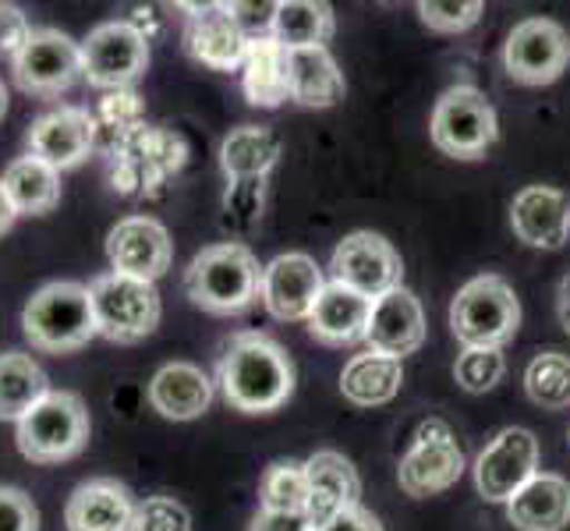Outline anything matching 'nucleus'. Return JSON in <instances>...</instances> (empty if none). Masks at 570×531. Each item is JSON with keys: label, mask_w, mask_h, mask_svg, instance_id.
<instances>
[{"label": "nucleus", "mask_w": 570, "mask_h": 531, "mask_svg": "<svg viewBox=\"0 0 570 531\" xmlns=\"http://www.w3.org/2000/svg\"><path fill=\"white\" fill-rule=\"evenodd\" d=\"M216 383L234 411L269 415L291 401L294 365L287 351L266 333H234L224 344L220 365H216Z\"/></svg>", "instance_id": "1"}, {"label": "nucleus", "mask_w": 570, "mask_h": 531, "mask_svg": "<svg viewBox=\"0 0 570 531\" xmlns=\"http://www.w3.org/2000/svg\"><path fill=\"white\" fill-rule=\"evenodd\" d=\"M263 287V266L242 242H220L203 248L185 269V294L191 305L213 316H238Z\"/></svg>", "instance_id": "2"}, {"label": "nucleus", "mask_w": 570, "mask_h": 531, "mask_svg": "<svg viewBox=\"0 0 570 531\" xmlns=\"http://www.w3.org/2000/svg\"><path fill=\"white\" fill-rule=\"evenodd\" d=\"M110 185L121 199H156L188 164V142L181 131L142 125L110 153Z\"/></svg>", "instance_id": "3"}, {"label": "nucleus", "mask_w": 570, "mask_h": 531, "mask_svg": "<svg viewBox=\"0 0 570 531\" xmlns=\"http://www.w3.org/2000/svg\"><path fill=\"white\" fill-rule=\"evenodd\" d=\"M22 333L36 351L68 354L86 347L96 333V312L86 284L53 281L43 284L22 312Z\"/></svg>", "instance_id": "4"}, {"label": "nucleus", "mask_w": 570, "mask_h": 531, "mask_svg": "<svg viewBox=\"0 0 570 531\" xmlns=\"http://www.w3.org/2000/svg\"><path fill=\"white\" fill-rule=\"evenodd\" d=\"M89 407L71 390H50L29 415L18 422V450L32 464H61L71 461L89 443Z\"/></svg>", "instance_id": "5"}, {"label": "nucleus", "mask_w": 570, "mask_h": 531, "mask_svg": "<svg viewBox=\"0 0 570 531\" xmlns=\"http://www.w3.org/2000/svg\"><path fill=\"white\" fill-rule=\"evenodd\" d=\"M521 326V302L497 273L468 281L450 302V330L464 347H503Z\"/></svg>", "instance_id": "6"}, {"label": "nucleus", "mask_w": 570, "mask_h": 531, "mask_svg": "<svg viewBox=\"0 0 570 531\" xmlns=\"http://www.w3.org/2000/svg\"><path fill=\"white\" fill-rule=\"evenodd\" d=\"M89 298L96 312V330L114 344H139L153 337L164 316V302L156 284L125 277V273L114 269L89 284Z\"/></svg>", "instance_id": "7"}, {"label": "nucleus", "mask_w": 570, "mask_h": 531, "mask_svg": "<svg viewBox=\"0 0 570 531\" xmlns=\"http://www.w3.org/2000/svg\"><path fill=\"white\" fill-rule=\"evenodd\" d=\"M429 135H432V146L443 156L479 160L500 135L497 110L485 100V92H479L475 86H454L440 96L436 107H432Z\"/></svg>", "instance_id": "8"}, {"label": "nucleus", "mask_w": 570, "mask_h": 531, "mask_svg": "<svg viewBox=\"0 0 570 531\" xmlns=\"http://www.w3.org/2000/svg\"><path fill=\"white\" fill-rule=\"evenodd\" d=\"M149 68V36L131 18L96 26L82 43V78L96 89H131Z\"/></svg>", "instance_id": "9"}, {"label": "nucleus", "mask_w": 570, "mask_h": 531, "mask_svg": "<svg viewBox=\"0 0 570 531\" xmlns=\"http://www.w3.org/2000/svg\"><path fill=\"white\" fill-rule=\"evenodd\" d=\"M464 450L458 446L454 429H450L443 419H425L415 432V443L401 458L397 468V482L407 496L425 500L446 493L464 475Z\"/></svg>", "instance_id": "10"}, {"label": "nucleus", "mask_w": 570, "mask_h": 531, "mask_svg": "<svg viewBox=\"0 0 570 531\" xmlns=\"http://www.w3.org/2000/svg\"><path fill=\"white\" fill-rule=\"evenodd\" d=\"M401 277H404V263H401L397 248H393L383 234L355 230L333 248L330 281L365 294L368 302H376V298H383V294L397 291Z\"/></svg>", "instance_id": "11"}, {"label": "nucleus", "mask_w": 570, "mask_h": 531, "mask_svg": "<svg viewBox=\"0 0 570 531\" xmlns=\"http://www.w3.org/2000/svg\"><path fill=\"white\" fill-rule=\"evenodd\" d=\"M570 65V36L553 18H524L507 36L503 68L521 86H549Z\"/></svg>", "instance_id": "12"}, {"label": "nucleus", "mask_w": 570, "mask_h": 531, "mask_svg": "<svg viewBox=\"0 0 570 531\" xmlns=\"http://www.w3.org/2000/svg\"><path fill=\"white\" fill-rule=\"evenodd\" d=\"M18 89L32 96H61L82 78V43L61 29H32L29 43L11 61Z\"/></svg>", "instance_id": "13"}, {"label": "nucleus", "mask_w": 570, "mask_h": 531, "mask_svg": "<svg viewBox=\"0 0 570 531\" xmlns=\"http://www.w3.org/2000/svg\"><path fill=\"white\" fill-rule=\"evenodd\" d=\"M535 475H539V440L535 432L518 425L497 432L493 443L475 461V489L489 503H510Z\"/></svg>", "instance_id": "14"}, {"label": "nucleus", "mask_w": 570, "mask_h": 531, "mask_svg": "<svg viewBox=\"0 0 570 531\" xmlns=\"http://www.w3.org/2000/svg\"><path fill=\"white\" fill-rule=\"evenodd\" d=\"M323 287H326V281H323V269L316 266V259L305 252H287V255H277L269 266H263L259 298L273 319H281V323L305 319L308 323Z\"/></svg>", "instance_id": "15"}, {"label": "nucleus", "mask_w": 570, "mask_h": 531, "mask_svg": "<svg viewBox=\"0 0 570 531\" xmlns=\"http://www.w3.org/2000/svg\"><path fill=\"white\" fill-rule=\"evenodd\" d=\"M107 259L114 273L156 284L174 263V242L153 216H125L107 234Z\"/></svg>", "instance_id": "16"}, {"label": "nucleus", "mask_w": 570, "mask_h": 531, "mask_svg": "<svg viewBox=\"0 0 570 531\" xmlns=\"http://www.w3.org/2000/svg\"><path fill=\"white\" fill-rule=\"evenodd\" d=\"M29 156L53 170H71L96 149V121L86 107H57L39 114L26 131Z\"/></svg>", "instance_id": "17"}, {"label": "nucleus", "mask_w": 570, "mask_h": 531, "mask_svg": "<svg viewBox=\"0 0 570 531\" xmlns=\"http://www.w3.org/2000/svg\"><path fill=\"white\" fill-rule=\"evenodd\" d=\"M188 14L185 50L213 71H242L252 39L227 14V4H181Z\"/></svg>", "instance_id": "18"}, {"label": "nucleus", "mask_w": 570, "mask_h": 531, "mask_svg": "<svg viewBox=\"0 0 570 531\" xmlns=\"http://www.w3.org/2000/svg\"><path fill=\"white\" fill-rule=\"evenodd\" d=\"M68 531H135L139 503L117 479H89L75 489L65 507Z\"/></svg>", "instance_id": "19"}, {"label": "nucleus", "mask_w": 570, "mask_h": 531, "mask_svg": "<svg viewBox=\"0 0 570 531\" xmlns=\"http://www.w3.org/2000/svg\"><path fill=\"white\" fill-rule=\"evenodd\" d=\"M510 227L524 245L557 252L570 238V199L560 188L528 185L510 203Z\"/></svg>", "instance_id": "20"}, {"label": "nucleus", "mask_w": 570, "mask_h": 531, "mask_svg": "<svg viewBox=\"0 0 570 531\" xmlns=\"http://www.w3.org/2000/svg\"><path fill=\"white\" fill-rule=\"evenodd\" d=\"M305 479H308V507L305 518L312 531L333 521L341 510L355 507L362 496V479L355 464H351L337 450H320L305 461Z\"/></svg>", "instance_id": "21"}, {"label": "nucleus", "mask_w": 570, "mask_h": 531, "mask_svg": "<svg viewBox=\"0 0 570 531\" xmlns=\"http://www.w3.org/2000/svg\"><path fill=\"white\" fill-rule=\"evenodd\" d=\"M365 344H368V351L390 354V358L415 354L425 344V312L415 294L407 287H397L372 302Z\"/></svg>", "instance_id": "22"}, {"label": "nucleus", "mask_w": 570, "mask_h": 531, "mask_svg": "<svg viewBox=\"0 0 570 531\" xmlns=\"http://www.w3.org/2000/svg\"><path fill=\"white\" fill-rule=\"evenodd\" d=\"M368 319H372V302L365 294L330 281L308 316V333L326 347H344L365 341Z\"/></svg>", "instance_id": "23"}, {"label": "nucleus", "mask_w": 570, "mask_h": 531, "mask_svg": "<svg viewBox=\"0 0 570 531\" xmlns=\"http://www.w3.org/2000/svg\"><path fill=\"white\" fill-rule=\"evenodd\" d=\"M149 404L170 422H191L209 411L213 404V383L209 376L191 362H170L153 376L149 383Z\"/></svg>", "instance_id": "24"}, {"label": "nucleus", "mask_w": 570, "mask_h": 531, "mask_svg": "<svg viewBox=\"0 0 570 531\" xmlns=\"http://www.w3.org/2000/svg\"><path fill=\"white\" fill-rule=\"evenodd\" d=\"M507 518L518 531H563L570 524V482L563 475H539L507 503Z\"/></svg>", "instance_id": "25"}, {"label": "nucleus", "mask_w": 570, "mask_h": 531, "mask_svg": "<svg viewBox=\"0 0 570 531\" xmlns=\"http://www.w3.org/2000/svg\"><path fill=\"white\" fill-rule=\"evenodd\" d=\"M287 50L277 43V39H252L248 43V57L242 68V89L245 100L252 107H281L284 100H291V65H287Z\"/></svg>", "instance_id": "26"}, {"label": "nucleus", "mask_w": 570, "mask_h": 531, "mask_svg": "<svg viewBox=\"0 0 570 531\" xmlns=\"http://www.w3.org/2000/svg\"><path fill=\"white\" fill-rule=\"evenodd\" d=\"M401 383H404L401 358H390V354H380V351L355 354L341 372V393H344V401H351L355 407L390 404L401 393Z\"/></svg>", "instance_id": "27"}, {"label": "nucleus", "mask_w": 570, "mask_h": 531, "mask_svg": "<svg viewBox=\"0 0 570 531\" xmlns=\"http://www.w3.org/2000/svg\"><path fill=\"white\" fill-rule=\"evenodd\" d=\"M287 65H291V100L294 104L312 107V110H326L344 100V89H347L344 75L326 47L294 50L287 57Z\"/></svg>", "instance_id": "28"}, {"label": "nucleus", "mask_w": 570, "mask_h": 531, "mask_svg": "<svg viewBox=\"0 0 570 531\" xmlns=\"http://www.w3.org/2000/svg\"><path fill=\"white\" fill-rule=\"evenodd\" d=\"M50 393L47 372L32 354L4 351L0 354V422H22L29 411Z\"/></svg>", "instance_id": "29"}, {"label": "nucleus", "mask_w": 570, "mask_h": 531, "mask_svg": "<svg viewBox=\"0 0 570 531\" xmlns=\"http://www.w3.org/2000/svg\"><path fill=\"white\" fill-rule=\"evenodd\" d=\"M281 160V139L266 125H242L220 142V167L227 181L242 177H266Z\"/></svg>", "instance_id": "30"}, {"label": "nucleus", "mask_w": 570, "mask_h": 531, "mask_svg": "<svg viewBox=\"0 0 570 531\" xmlns=\"http://www.w3.org/2000/svg\"><path fill=\"white\" fill-rule=\"evenodd\" d=\"M0 181H4L18 216H43L61 203V170H53L29 153L11 160Z\"/></svg>", "instance_id": "31"}, {"label": "nucleus", "mask_w": 570, "mask_h": 531, "mask_svg": "<svg viewBox=\"0 0 570 531\" xmlns=\"http://www.w3.org/2000/svg\"><path fill=\"white\" fill-rule=\"evenodd\" d=\"M333 8L320 4V0H287L277 11V26H273V39L287 50H320L333 36Z\"/></svg>", "instance_id": "32"}, {"label": "nucleus", "mask_w": 570, "mask_h": 531, "mask_svg": "<svg viewBox=\"0 0 570 531\" xmlns=\"http://www.w3.org/2000/svg\"><path fill=\"white\" fill-rule=\"evenodd\" d=\"M96 121V146L110 153L117 142H125L131 131H139L146 125V104L135 89H117L107 92L100 107L92 110Z\"/></svg>", "instance_id": "33"}, {"label": "nucleus", "mask_w": 570, "mask_h": 531, "mask_svg": "<svg viewBox=\"0 0 570 531\" xmlns=\"http://www.w3.org/2000/svg\"><path fill=\"white\" fill-rule=\"evenodd\" d=\"M524 390L539 407L563 411L570 407V358L560 351L535 354L524 368Z\"/></svg>", "instance_id": "34"}, {"label": "nucleus", "mask_w": 570, "mask_h": 531, "mask_svg": "<svg viewBox=\"0 0 570 531\" xmlns=\"http://www.w3.org/2000/svg\"><path fill=\"white\" fill-rule=\"evenodd\" d=\"M263 510H284V514H305L308 507V479H305V464L298 461H277L266 468L263 485Z\"/></svg>", "instance_id": "35"}, {"label": "nucleus", "mask_w": 570, "mask_h": 531, "mask_svg": "<svg viewBox=\"0 0 570 531\" xmlns=\"http://www.w3.org/2000/svg\"><path fill=\"white\" fill-rule=\"evenodd\" d=\"M266 206V177H242V181H227L224 191V216L220 224L234 238H245L263 220Z\"/></svg>", "instance_id": "36"}, {"label": "nucleus", "mask_w": 570, "mask_h": 531, "mask_svg": "<svg viewBox=\"0 0 570 531\" xmlns=\"http://www.w3.org/2000/svg\"><path fill=\"white\" fill-rule=\"evenodd\" d=\"M507 372V358L500 347H464L454 362V380L468 393H489Z\"/></svg>", "instance_id": "37"}, {"label": "nucleus", "mask_w": 570, "mask_h": 531, "mask_svg": "<svg viewBox=\"0 0 570 531\" xmlns=\"http://www.w3.org/2000/svg\"><path fill=\"white\" fill-rule=\"evenodd\" d=\"M482 4L479 0H446V4H440V0H422L419 4V18L432 29V32H464L471 29L482 18Z\"/></svg>", "instance_id": "38"}, {"label": "nucleus", "mask_w": 570, "mask_h": 531, "mask_svg": "<svg viewBox=\"0 0 570 531\" xmlns=\"http://www.w3.org/2000/svg\"><path fill=\"white\" fill-rule=\"evenodd\" d=\"M135 531H191V514L174 496H146Z\"/></svg>", "instance_id": "39"}, {"label": "nucleus", "mask_w": 570, "mask_h": 531, "mask_svg": "<svg viewBox=\"0 0 570 531\" xmlns=\"http://www.w3.org/2000/svg\"><path fill=\"white\" fill-rule=\"evenodd\" d=\"M277 11L281 4H269V0H263V4L259 0H234V4H227V14L248 39H269L273 26H277Z\"/></svg>", "instance_id": "40"}, {"label": "nucleus", "mask_w": 570, "mask_h": 531, "mask_svg": "<svg viewBox=\"0 0 570 531\" xmlns=\"http://www.w3.org/2000/svg\"><path fill=\"white\" fill-rule=\"evenodd\" d=\"M0 531H39L32 496L14 485H0Z\"/></svg>", "instance_id": "41"}, {"label": "nucleus", "mask_w": 570, "mask_h": 531, "mask_svg": "<svg viewBox=\"0 0 570 531\" xmlns=\"http://www.w3.org/2000/svg\"><path fill=\"white\" fill-rule=\"evenodd\" d=\"M32 36V26L26 11L18 4H0V57H18V50H22L29 43Z\"/></svg>", "instance_id": "42"}, {"label": "nucleus", "mask_w": 570, "mask_h": 531, "mask_svg": "<svg viewBox=\"0 0 570 531\" xmlns=\"http://www.w3.org/2000/svg\"><path fill=\"white\" fill-rule=\"evenodd\" d=\"M316 531H383V524L376 521V514H368V510H365L362 503H355V507L341 510L337 518L326 521V524L316 528Z\"/></svg>", "instance_id": "43"}, {"label": "nucleus", "mask_w": 570, "mask_h": 531, "mask_svg": "<svg viewBox=\"0 0 570 531\" xmlns=\"http://www.w3.org/2000/svg\"><path fill=\"white\" fill-rule=\"evenodd\" d=\"M252 531H312L305 514H284V510H259Z\"/></svg>", "instance_id": "44"}, {"label": "nucleus", "mask_w": 570, "mask_h": 531, "mask_svg": "<svg viewBox=\"0 0 570 531\" xmlns=\"http://www.w3.org/2000/svg\"><path fill=\"white\" fill-rule=\"evenodd\" d=\"M14 220H18V209H14V203H11V195H8L4 181H0V234H8V230L14 227Z\"/></svg>", "instance_id": "45"}, {"label": "nucleus", "mask_w": 570, "mask_h": 531, "mask_svg": "<svg viewBox=\"0 0 570 531\" xmlns=\"http://www.w3.org/2000/svg\"><path fill=\"white\" fill-rule=\"evenodd\" d=\"M557 312H560V326L567 330L570 337V273L560 281V294H557Z\"/></svg>", "instance_id": "46"}, {"label": "nucleus", "mask_w": 570, "mask_h": 531, "mask_svg": "<svg viewBox=\"0 0 570 531\" xmlns=\"http://www.w3.org/2000/svg\"><path fill=\"white\" fill-rule=\"evenodd\" d=\"M8 114V89H4V78H0V121H4Z\"/></svg>", "instance_id": "47"}, {"label": "nucleus", "mask_w": 570, "mask_h": 531, "mask_svg": "<svg viewBox=\"0 0 570 531\" xmlns=\"http://www.w3.org/2000/svg\"><path fill=\"white\" fill-rule=\"evenodd\" d=\"M567 443H570V432H567Z\"/></svg>", "instance_id": "48"}]
</instances>
